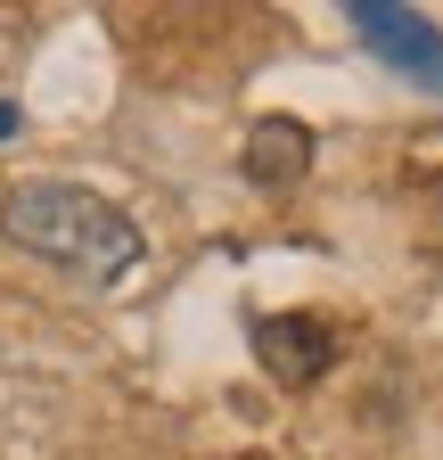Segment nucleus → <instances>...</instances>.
Listing matches in <instances>:
<instances>
[{
	"mask_svg": "<svg viewBox=\"0 0 443 460\" xmlns=\"http://www.w3.org/2000/svg\"><path fill=\"white\" fill-rule=\"evenodd\" d=\"M25 132V115H17V99H0V140H17Z\"/></svg>",
	"mask_w": 443,
	"mask_h": 460,
	"instance_id": "nucleus-5",
	"label": "nucleus"
},
{
	"mask_svg": "<svg viewBox=\"0 0 443 460\" xmlns=\"http://www.w3.org/2000/svg\"><path fill=\"white\" fill-rule=\"evenodd\" d=\"M247 181H263V190H288V181H304V164H312V132L296 124V115H263V124L247 132Z\"/></svg>",
	"mask_w": 443,
	"mask_h": 460,
	"instance_id": "nucleus-4",
	"label": "nucleus"
},
{
	"mask_svg": "<svg viewBox=\"0 0 443 460\" xmlns=\"http://www.w3.org/2000/svg\"><path fill=\"white\" fill-rule=\"evenodd\" d=\"M255 354L280 386H312L328 370V321L320 313H263L255 321Z\"/></svg>",
	"mask_w": 443,
	"mask_h": 460,
	"instance_id": "nucleus-3",
	"label": "nucleus"
},
{
	"mask_svg": "<svg viewBox=\"0 0 443 460\" xmlns=\"http://www.w3.org/2000/svg\"><path fill=\"white\" fill-rule=\"evenodd\" d=\"M345 25H353V33H361V49H369V58H386L403 83H419V91H435V99H443V25H435V17L403 9V0H353Z\"/></svg>",
	"mask_w": 443,
	"mask_h": 460,
	"instance_id": "nucleus-2",
	"label": "nucleus"
},
{
	"mask_svg": "<svg viewBox=\"0 0 443 460\" xmlns=\"http://www.w3.org/2000/svg\"><path fill=\"white\" fill-rule=\"evenodd\" d=\"M0 239L25 247L33 263L66 271L74 288H91V296H107V288H124L140 271V222L99 198L83 181H58V172H41V181H17L9 198H0Z\"/></svg>",
	"mask_w": 443,
	"mask_h": 460,
	"instance_id": "nucleus-1",
	"label": "nucleus"
}]
</instances>
